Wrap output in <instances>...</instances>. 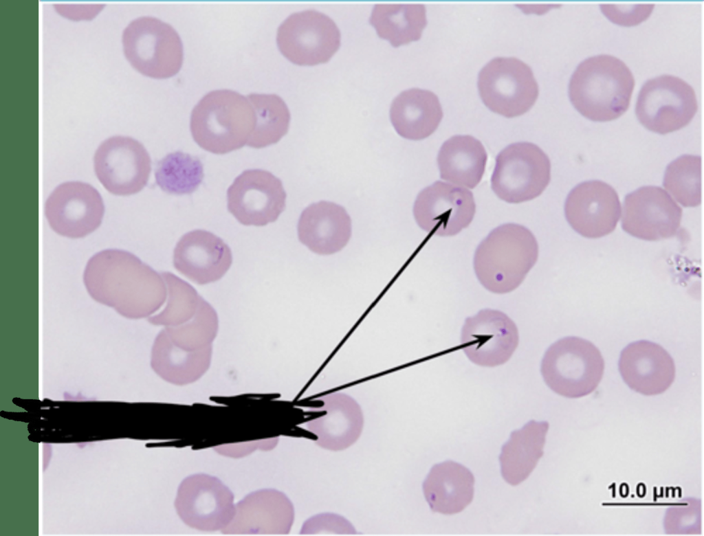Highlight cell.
<instances>
[{
	"label": "cell",
	"instance_id": "33",
	"mask_svg": "<svg viewBox=\"0 0 704 536\" xmlns=\"http://www.w3.org/2000/svg\"><path fill=\"white\" fill-rule=\"evenodd\" d=\"M664 188L682 205L695 207L701 202V158L684 155L667 167Z\"/></svg>",
	"mask_w": 704,
	"mask_h": 536
},
{
	"label": "cell",
	"instance_id": "28",
	"mask_svg": "<svg viewBox=\"0 0 704 536\" xmlns=\"http://www.w3.org/2000/svg\"><path fill=\"white\" fill-rule=\"evenodd\" d=\"M481 142L471 135H454L441 146L437 163L442 179L454 185L474 188L481 181L487 163Z\"/></svg>",
	"mask_w": 704,
	"mask_h": 536
},
{
	"label": "cell",
	"instance_id": "18",
	"mask_svg": "<svg viewBox=\"0 0 704 536\" xmlns=\"http://www.w3.org/2000/svg\"><path fill=\"white\" fill-rule=\"evenodd\" d=\"M621 212L616 191L598 180L582 182L568 194L564 204L566 219L580 235L597 238L612 232Z\"/></svg>",
	"mask_w": 704,
	"mask_h": 536
},
{
	"label": "cell",
	"instance_id": "4",
	"mask_svg": "<svg viewBox=\"0 0 704 536\" xmlns=\"http://www.w3.org/2000/svg\"><path fill=\"white\" fill-rule=\"evenodd\" d=\"M255 126V113L247 96L230 89L208 92L190 115L194 140L203 149L225 154L248 144Z\"/></svg>",
	"mask_w": 704,
	"mask_h": 536
},
{
	"label": "cell",
	"instance_id": "20",
	"mask_svg": "<svg viewBox=\"0 0 704 536\" xmlns=\"http://www.w3.org/2000/svg\"><path fill=\"white\" fill-rule=\"evenodd\" d=\"M229 246L213 233L195 230L184 234L173 252V265L182 274L198 284L221 279L230 269Z\"/></svg>",
	"mask_w": 704,
	"mask_h": 536
},
{
	"label": "cell",
	"instance_id": "17",
	"mask_svg": "<svg viewBox=\"0 0 704 536\" xmlns=\"http://www.w3.org/2000/svg\"><path fill=\"white\" fill-rule=\"evenodd\" d=\"M681 217V208L666 190L648 186L625 197L622 226L634 237L659 241L676 234Z\"/></svg>",
	"mask_w": 704,
	"mask_h": 536
},
{
	"label": "cell",
	"instance_id": "26",
	"mask_svg": "<svg viewBox=\"0 0 704 536\" xmlns=\"http://www.w3.org/2000/svg\"><path fill=\"white\" fill-rule=\"evenodd\" d=\"M212 351V346L196 350L184 349L170 339L164 328L153 342L151 366L164 380L175 385H187L207 372Z\"/></svg>",
	"mask_w": 704,
	"mask_h": 536
},
{
	"label": "cell",
	"instance_id": "25",
	"mask_svg": "<svg viewBox=\"0 0 704 536\" xmlns=\"http://www.w3.org/2000/svg\"><path fill=\"white\" fill-rule=\"evenodd\" d=\"M443 111L432 91L412 88L400 93L390 109L391 122L399 135L408 139H422L438 127Z\"/></svg>",
	"mask_w": 704,
	"mask_h": 536
},
{
	"label": "cell",
	"instance_id": "27",
	"mask_svg": "<svg viewBox=\"0 0 704 536\" xmlns=\"http://www.w3.org/2000/svg\"><path fill=\"white\" fill-rule=\"evenodd\" d=\"M548 429V422L531 420L512 432L499 456L501 474L507 483L517 485L529 477L543 455Z\"/></svg>",
	"mask_w": 704,
	"mask_h": 536
},
{
	"label": "cell",
	"instance_id": "16",
	"mask_svg": "<svg viewBox=\"0 0 704 536\" xmlns=\"http://www.w3.org/2000/svg\"><path fill=\"white\" fill-rule=\"evenodd\" d=\"M100 193L89 184L66 182L57 186L47 198L45 213L52 227L58 234L80 238L96 230L104 215Z\"/></svg>",
	"mask_w": 704,
	"mask_h": 536
},
{
	"label": "cell",
	"instance_id": "21",
	"mask_svg": "<svg viewBox=\"0 0 704 536\" xmlns=\"http://www.w3.org/2000/svg\"><path fill=\"white\" fill-rule=\"evenodd\" d=\"M619 370L630 389L648 396L664 392L675 377V365L670 354L660 345L646 340L630 343L622 350Z\"/></svg>",
	"mask_w": 704,
	"mask_h": 536
},
{
	"label": "cell",
	"instance_id": "30",
	"mask_svg": "<svg viewBox=\"0 0 704 536\" xmlns=\"http://www.w3.org/2000/svg\"><path fill=\"white\" fill-rule=\"evenodd\" d=\"M255 113V126L247 145L256 148L278 142L287 132L290 113L285 101L274 93L247 96Z\"/></svg>",
	"mask_w": 704,
	"mask_h": 536
},
{
	"label": "cell",
	"instance_id": "32",
	"mask_svg": "<svg viewBox=\"0 0 704 536\" xmlns=\"http://www.w3.org/2000/svg\"><path fill=\"white\" fill-rule=\"evenodd\" d=\"M167 289L164 309L157 314L148 317V321L157 326L173 327L188 321L196 313L201 296L195 289L170 272L161 273Z\"/></svg>",
	"mask_w": 704,
	"mask_h": 536
},
{
	"label": "cell",
	"instance_id": "9",
	"mask_svg": "<svg viewBox=\"0 0 704 536\" xmlns=\"http://www.w3.org/2000/svg\"><path fill=\"white\" fill-rule=\"evenodd\" d=\"M692 87L681 78L662 75L648 80L637 96L635 113L648 130L666 134L686 126L697 111Z\"/></svg>",
	"mask_w": 704,
	"mask_h": 536
},
{
	"label": "cell",
	"instance_id": "1",
	"mask_svg": "<svg viewBox=\"0 0 704 536\" xmlns=\"http://www.w3.org/2000/svg\"><path fill=\"white\" fill-rule=\"evenodd\" d=\"M83 281L94 300L129 319L151 316L166 300L161 273L124 250L106 249L93 256Z\"/></svg>",
	"mask_w": 704,
	"mask_h": 536
},
{
	"label": "cell",
	"instance_id": "29",
	"mask_svg": "<svg viewBox=\"0 0 704 536\" xmlns=\"http://www.w3.org/2000/svg\"><path fill=\"white\" fill-rule=\"evenodd\" d=\"M369 22L380 37L398 47L421 38L427 25L426 8L420 3H377Z\"/></svg>",
	"mask_w": 704,
	"mask_h": 536
},
{
	"label": "cell",
	"instance_id": "23",
	"mask_svg": "<svg viewBox=\"0 0 704 536\" xmlns=\"http://www.w3.org/2000/svg\"><path fill=\"white\" fill-rule=\"evenodd\" d=\"M351 235V221L346 210L322 201L307 207L298 223L300 241L311 251L329 255L340 251Z\"/></svg>",
	"mask_w": 704,
	"mask_h": 536
},
{
	"label": "cell",
	"instance_id": "14",
	"mask_svg": "<svg viewBox=\"0 0 704 536\" xmlns=\"http://www.w3.org/2000/svg\"><path fill=\"white\" fill-rule=\"evenodd\" d=\"M462 349L474 364L495 367L506 363L519 342L515 322L505 313L485 309L468 317L461 328Z\"/></svg>",
	"mask_w": 704,
	"mask_h": 536
},
{
	"label": "cell",
	"instance_id": "10",
	"mask_svg": "<svg viewBox=\"0 0 704 536\" xmlns=\"http://www.w3.org/2000/svg\"><path fill=\"white\" fill-rule=\"evenodd\" d=\"M276 42L291 62L314 65L327 62L340 45V32L329 16L315 10L290 14L280 25Z\"/></svg>",
	"mask_w": 704,
	"mask_h": 536
},
{
	"label": "cell",
	"instance_id": "11",
	"mask_svg": "<svg viewBox=\"0 0 704 536\" xmlns=\"http://www.w3.org/2000/svg\"><path fill=\"white\" fill-rule=\"evenodd\" d=\"M175 506L187 526L208 532H221L232 520L235 509L230 489L206 473L191 475L181 482Z\"/></svg>",
	"mask_w": 704,
	"mask_h": 536
},
{
	"label": "cell",
	"instance_id": "34",
	"mask_svg": "<svg viewBox=\"0 0 704 536\" xmlns=\"http://www.w3.org/2000/svg\"><path fill=\"white\" fill-rule=\"evenodd\" d=\"M218 326L216 311L201 297L195 314L188 321L164 329L176 345L188 350H196L212 346Z\"/></svg>",
	"mask_w": 704,
	"mask_h": 536
},
{
	"label": "cell",
	"instance_id": "2",
	"mask_svg": "<svg viewBox=\"0 0 704 536\" xmlns=\"http://www.w3.org/2000/svg\"><path fill=\"white\" fill-rule=\"evenodd\" d=\"M634 78L618 58L600 54L582 61L569 84L574 107L593 121L605 122L621 116L628 108Z\"/></svg>",
	"mask_w": 704,
	"mask_h": 536
},
{
	"label": "cell",
	"instance_id": "19",
	"mask_svg": "<svg viewBox=\"0 0 704 536\" xmlns=\"http://www.w3.org/2000/svg\"><path fill=\"white\" fill-rule=\"evenodd\" d=\"M294 520V506L283 492L263 489L247 495L235 504L226 535H283L289 533Z\"/></svg>",
	"mask_w": 704,
	"mask_h": 536
},
{
	"label": "cell",
	"instance_id": "22",
	"mask_svg": "<svg viewBox=\"0 0 704 536\" xmlns=\"http://www.w3.org/2000/svg\"><path fill=\"white\" fill-rule=\"evenodd\" d=\"M323 405L318 408L322 416L307 423V429L316 436V443L331 450H344L359 438L364 418L358 403L350 396L334 392L320 399Z\"/></svg>",
	"mask_w": 704,
	"mask_h": 536
},
{
	"label": "cell",
	"instance_id": "35",
	"mask_svg": "<svg viewBox=\"0 0 704 536\" xmlns=\"http://www.w3.org/2000/svg\"><path fill=\"white\" fill-rule=\"evenodd\" d=\"M324 532L333 534L353 535L355 530L345 518L334 513H322L307 520L303 524L300 533L317 535Z\"/></svg>",
	"mask_w": 704,
	"mask_h": 536
},
{
	"label": "cell",
	"instance_id": "8",
	"mask_svg": "<svg viewBox=\"0 0 704 536\" xmlns=\"http://www.w3.org/2000/svg\"><path fill=\"white\" fill-rule=\"evenodd\" d=\"M478 89L484 104L507 118L527 112L538 96L531 69L514 57H496L480 71Z\"/></svg>",
	"mask_w": 704,
	"mask_h": 536
},
{
	"label": "cell",
	"instance_id": "3",
	"mask_svg": "<svg viewBox=\"0 0 704 536\" xmlns=\"http://www.w3.org/2000/svg\"><path fill=\"white\" fill-rule=\"evenodd\" d=\"M538 256L537 241L527 227L506 223L494 229L477 247L474 269L490 292L509 293L522 282Z\"/></svg>",
	"mask_w": 704,
	"mask_h": 536
},
{
	"label": "cell",
	"instance_id": "36",
	"mask_svg": "<svg viewBox=\"0 0 704 536\" xmlns=\"http://www.w3.org/2000/svg\"><path fill=\"white\" fill-rule=\"evenodd\" d=\"M648 5H637L635 9H632L635 5L632 6H621V5H601L602 11L606 16L611 19L613 22L619 24H622L626 14H630L634 18L637 23L642 21L645 19L652 11V8L654 6L651 5L650 7L644 9Z\"/></svg>",
	"mask_w": 704,
	"mask_h": 536
},
{
	"label": "cell",
	"instance_id": "5",
	"mask_svg": "<svg viewBox=\"0 0 704 536\" xmlns=\"http://www.w3.org/2000/svg\"><path fill=\"white\" fill-rule=\"evenodd\" d=\"M604 370V361L599 349L578 337H564L551 344L540 366L547 386L568 398H580L593 392Z\"/></svg>",
	"mask_w": 704,
	"mask_h": 536
},
{
	"label": "cell",
	"instance_id": "15",
	"mask_svg": "<svg viewBox=\"0 0 704 536\" xmlns=\"http://www.w3.org/2000/svg\"><path fill=\"white\" fill-rule=\"evenodd\" d=\"M475 211L474 197L470 190L439 181L422 190L413 207L418 225L427 232L441 236L459 233L470 225Z\"/></svg>",
	"mask_w": 704,
	"mask_h": 536
},
{
	"label": "cell",
	"instance_id": "31",
	"mask_svg": "<svg viewBox=\"0 0 704 536\" xmlns=\"http://www.w3.org/2000/svg\"><path fill=\"white\" fill-rule=\"evenodd\" d=\"M158 186L170 194L194 192L202 183L204 172L201 161L182 151L170 153L160 160L155 170Z\"/></svg>",
	"mask_w": 704,
	"mask_h": 536
},
{
	"label": "cell",
	"instance_id": "6",
	"mask_svg": "<svg viewBox=\"0 0 704 536\" xmlns=\"http://www.w3.org/2000/svg\"><path fill=\"white\" fill-rule=\"evenodd\" d=\"M124 54L140 74L167 78L180 69L184 58L182 39L170 24L153 16L133 20L122 34Z\"/></svg>",
	"mask_w": 704,
	"mask_h": 536
},
{
	"label": "cell",
	"instance_id": "12",
	"mask_svg": "<svg viewBox=\"0 0 704 536\" xmlns=\"http://www.w3.org/2000/svg\"><path fill=\"white\" fill-rule=\"evenodd\" d=\"M94 170L102 186L111 193L126 196L135 194L146 185L151 161L146 149L128 136H113L97 148Z\"/></svg>",
	"mask_w": 704,
	"mask_h": 536
},
{
	"label": "cell",
	"instance_id": "13",
	"mask_svg": "<svg viewBox=\"0 0 704 536\" xmlns=\"http://www.w3.org/2000/svg\"><path fill=\"white\" fill-rule=\"evenodd\" d=\"M285 202L282 181L262 169L243 171L227 190L228 210L244 225L264 226L276 221Z\"/></svg>",
	"mask_w": 704,
	"mask_h": 536
},
{
	"label": "cell",
	"instance_id": "24",
	"mask_svg": "<svg viewBox=\"0 0 704 536\" xmlns=\"http://www.w3.org/2000/svg\"><path fill=\"white\" fill-rule=\"evenodd\" d=\"M474 478L460 463L448 460L434 465L423 483L430 509L452 515L462 511L472 501Z\"/></svg>",
	"mask_w": 704,
	"mask_h": 536
},
{
	"label": "cell",
	"instance_id": "7",
	"mask_svg": "<svg viewBox=\"0 0 704 536\" xmlns=\"http://www.w3.org/2000/svg\"><path fill=\"white\" fill-rule=\"evenodd\" d=\"M550 177L548 156L537 145L520 142L509 144L498 154L491 186L500 199L518 203L541 194Z\"/></svg>",
	"mask_w": 704,
	"mask_h": 536
}]
</instances>
